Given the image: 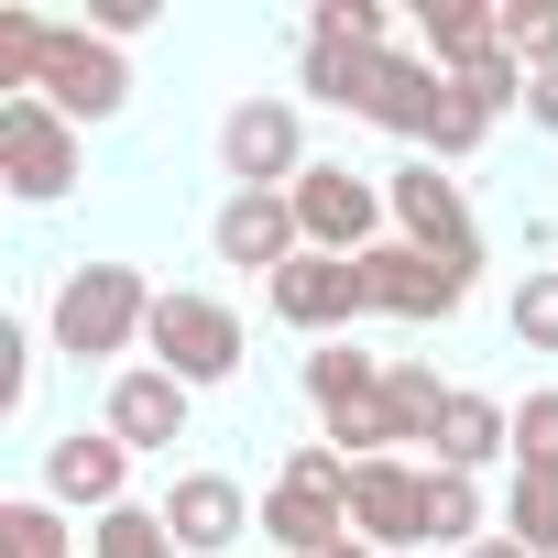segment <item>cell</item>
Masks as SVG:
<instances>
[{
    "mask_svg": "<svg viewBox=\"0 0 558 558\" xmlns=\"http://www.w3.org/2000/svg\"><path fill=\"white\" fill-rule=\"evenodd\" d=\"M154 296L165 286H143V263H66V286H56V307H45V351L56 362H121V351H143V329H154Z\"/></svg>",
    "mask_w": 558,
    "mask_h": 558,
    "instance_id": "6da1fadb",
    "label": "cell"
},
{
    "mask_svg": "<svg viewBox=\"0 0 558 558\" xmlns=\"http://www.w3.org/2000/svg\"><path fill=\"white\" fill-rule=\"evenodd\" d=\"M143 351H154L186 395H208V384H230V373H241L252 329H241V307H230V296H208V286H165V296H154Z\"/></svg>",
    "mask_w": 558,
    "mask_h": 558,
    "instance_id": "7a4b0ae2",
    "label": "cell"
},
{
    "mask_svg": "<svg viewBox=\"0 0 558 558\" xmlns=\"http://www.w3.org/2000/svg\"><path fill=\"white\" fill-rule=\"evenodd\" d=\"M77 175H88V132L66 110L0 99V186H12L23 208H56V197H77Z\"/></svg>",
    "mask_w": 558,
    "mask_h": 558,
    "instance_id": "3957f363",
    "label": "cell"
},
{
    "mask_svg": "<svg viewBox=\"0 0 558 558\" xmlns=\"http://www.w3.org/2000/svg\"><path fill=\"white\" fill-rule=\"evenodd\" d=\"M296 230H307V252H340V263H362V252H384V219H395V197H384V175H362V165H307L296 186Z\"/></svg>",
    "mask_w": 558,
    "mask_h": 558,
    "instance_id": "277c9868",
    "label": "cell"
},
{
    "mask_svg": "<svg viewBox=\"0 0 558 558\" xmlns=\"http://www.w3.org/2000/svg\"><path fill=\"white\" fill-rule=\"evenodd\" d=\"M34 99L66 110L77 132L121 121V110H132V45H110L99 23H56V56H45V88H34Z\"/></svg>",
    "mask_w": 558,
    "mask_h": 558,
    "instance_id": "5b68a950",
    "label": "cell"
},
{
    "mask_svg": "<svg viewBox=\"0 0 558 558\" xmlns=\"http://www.w3.org/2000/svg\"><path fill=\"white\" fill-rule=\"evenodd\" d=\"M384 197H395V241H416V252H427V263H449V274H482V230H471L460 175H438V165L416 154V165H395V175H384Z\"/></svg>",
    "mask_w": 558,
    "mask_h": 558,
    "instance_id": "8992f818",
    "label": "cell"
},
{
    "mask_svg": "<svg viewBox=\"0 0 558 558\" xmlns=\"http://www.w3.org/2000/svg\"><path fill=\"white\" fill-rule=\"evenodd\" d=\"M307 165H318V154H307V110H296V99H241V110L219 121V175H230V186H274V197H286Z\"/></svg>",
    "mask_w": 558,
    "mask_h": 558,
    "instance_id": "52a82bcc",
    "label": "cell"
},
{
    "mask_svg": "<svg viewBox=\"0 0 558 558\" xmlns=\"http://www.w3.org/2000/svg\"><path fill=\"white\" fill-rule=\"evenodd\" d=\"M186 416H197V395H186L165 362H121V373H110V395H99V427H110L132 460H175Z\"/></svg>",
    "mask_w": 558,
    "mask_h": 558,
    "instance_id": "ba28073f",
    "label": "cell"
},
{
    "mask_svg": "<svg viewBox=\"0 0 558 558\" xmlns=\"http://www.w3.org/2000/svg\"><path fill=\"white\" fill-rule=\"evenodd\" d=\"M208 252H219L230 274H252V286H274V274L307 252L296 197H274V186H230V197H219V219H208Z\"/></svg>",
    "mask_w": 558,
    "mask_h": 558,
    "instance_id": "9c48e42d",
    "label": "cell"
},
{
    "mask_svg": "<svg viewBox=\"0 0 558 558\" xmlns=\"http://www.w3.org/2000/svg\"><path fill=\"white\" fill-rule=\"evenodd\" d=\"M263 307L286 318L296 340H351V318H373V307H362V263H340V252H296V263L263 286Z\"/></svg>",
    "mask_w": 558,
    "mask_h": 558,
    "instance_id": "30bf717a",
    "label": "cell"
},
{
    "mask_svg": "<svg viewBox=\"0 0 558 558\" xmlns=\"http://www.w3.org/2000/svg\"><path fill=\"white\" fill-rule=\"evenodd\" d=\"M362 307H373V318L427 329V318H460V307H471V274L427 263L416 241H384V252H362Z\"/></svg>",
    "mask_w": 558,
    "mask_h": 558,
    "instance_id": "8fae6325",
    "label": "cell"
},
{
    "mask_svg": "<svg viewBox=\"0 0 558 558\" xmlns=\"http://www.w3.org/2000/svg\"><path fill=\"white\" fill-rule=\"evenodd\" d=\"M351 536L384 558L427 547V460H351Z\"/></svg>",
    "mask_w": 558,
    "mask_h": 558,
    "instance_id": "7c38bea8",
    "label": "cell"
},
{
    "mask_svg": "<svg viewBox=\"0 0 558 558\" xmlns=\"http://www.w3.org/2000/svg\"><path fill=\"white\" fill-rule=\"evenodd\" d=\"M45 504H66V514H110V504H132V449L110 438V427H66V438H45Z\"/></svg>",
    "mask_w": 558,
    "mask_h": 558,
    "instance_id": "4fadbf2b",
    "label": "cell"
},
{
    "mask_svg": "<svg viewBox=\"0 0 558 558\" xmlns=\"http://www.w3.org/2000/svg\"><path fill=\"white\" fill-rule=\"evenodd\" d=\"M165 525H175V547H186V558H230V547H241V525H252V493H241L230 471H175Z\"/></svg>",
    "mask_w": 558,
    "mask_h": 558,
    "instance_id": "5bb4252c",
    "label": "cell"
},
{
    "mask_svg": "<svg viewBox=\"0 0 558 558\" xmlns=\"http://www.w3.org/2000/svg\"><path fill=\"white\" fill-rule=\"evenodd\" d=\"M416 56L438 77H471L504 56V0H416Z\"/></svg>",
    "mask_w": 558,
    "mask_h": 558,
    "instance_id": "9a60e30c",
    "label": "cell"
},
{
    "mask_svg": "<svg viewBox=\"0 0 558 558\" xmlns=\"http://www.w3.org/2000/svg\"><path fill=\"white\" fill-rule=\"evenodd\" d=\"M438 471H493V460H514V405H493V395H471V384H449V416H438Z\"/></svg>",
    "mask_w": 558,
    "mask_h": 558,
    "instance_id": "2e32d148",
    "label": "cell"
},
{
    "mask_svg": "<svg viewBox=\"0 0 558 558\" xmlns=\"http://www.w3.org/2000/svg\"><path fill=\"white\" fill-rule=\"evenodd\" d=\"M384 416H395V449H427L438 416H449V384L427 362H384Z\"/></svg>",
    "mask_w": 558,
    "mask_h": 558,
    "instance_id": "e0dca14e",
    "label": "cell"
},
{
    "mask_svg": "<svg viewBox=\"0 0 558 558\" xmlns=\"http://www.w3.org/2000/svg\"><path fill=\"white\" fill-rule=\"evenodd\" d=\"M482 536H493V525H482V482L427 460V547H460V558H471Z\"/></svg>",
    "mask_w": 558,
    "mask_h": 558,
    "instance_id": "ac0fdd59",
    "label": "cell"
},
{
    "mask_svg": "<svg viewBox=\"0 0 558 558\" xmlns=\"http://www.w3.org/2000/svg\"><path fill=\"white\" fill-rule=\"evenodd\" d=\"M0 558H77V525H66V504H45V493H12V504H0Z\"/></svg>",
    "mask_w": 558,
    "mask_h": 558,
    "instance_id": "d6986e66",
    "label": "cell"
},
{
    "mask_svg": "<svg viewBox=\"0 0 558 558\" xmlns=\"http://www.w3.org/2000/svg\"><path fill=\"white\" fill-rule=\"evenodd\" d=\"M88 558H186V547H175L165 504H110V514L88 525Z\"/></svg>",
    "mask_w": 558,
    "mask_h": 558,
    "instance_id": "ffe728a7",
    "label": "cell"
},
{
    "mask_svg": "<svg viewBox=\"0 0 558 558\" xmlns=\"http://www.w3.org/2000/svg\"><path fill=\"white\" fill-rule=\"evenodd\" d=\"M504 329L525 351H558V263H525V286L504 296Z\"/></svg>",
    "mask_w": 558,
    "mask_h": 558,
    "instance_id": "44dd1931",
    "label": "cell"
},
{
    "mask_svg": "<svg viewBox=\"0 0 558 558\" xmlns=\"http://www.w3.org/2000/svg\"><path fill=\"white\" fill-rule=\"evenodd\" d=\"M504 536H514V547H558V471H514V493H504Z\"/></svg>",
    "mask_w": 558,
    "mask_h": 558,
    "instance_id": "7402d4cb",
    "label": "cell"
},
{
    "mask_svg": "<svg viewBox=\"0 0 558 558\" xmlns=\"http://www.w3.org/2000/svg\"><path fill=\"white\" fill-rule=\"evenodd\" d=\"M504 56H514L525 77L558 66V0H504Z\"/></svg>",
    "mask_w": 558,
    "mask_h": 558,
    "instance_id": "603a6c76",
    "label": "cell"
},
{
    "mask_svg": "<svg viewBox=\"0 0 558 558\" xmlns=\"http://www.w3.org/2000/svg\"><path fill=\"white\" fill-rule=\"evenodd\" d=\"M307 45H395V12H384V0H318Z\"/></svg>",
    "mask_w": 558,
    "mask_h": 558,
    "instance_id": "cb8c5ba5",
    "label": "cell"
},
{
    "mask_svg": "<svg viewBox=\"0 0 558 558\" xmlns=\"http://www.w3.org/2000/svg\"><path fill=\"white\" fill-rule=\"evenodd\" d=\"M514 471H558V384H536L514 405Z\"/></svg>",
    "mask_w": 558,
    "mask_h": 558,
    "instance_id": "d4e9b609",
    "label": "cell"
},
{
    "mask_svg": "<svg viewBox=\"0 0 558 558\" xmlns=\"http://www.w3.org/2000/svg\"><path fill=\"white\" fill-rule=\"evenodd\" d=\"M34 351H45V340H34L23 318H0V416L34 405Z\"/></svg>",
    "mask_w": 558,
    "mask_h": 558,
    "instance_id": "484cf974",
    "label": "cell"
},
{
    "mask_svg": "<svg viewBox=\"0 0 558 558\" xmlns=\"http://www.w3.org/2000/svg\"><path fill=\"white\" fill-rule=\"evenodd\" d=\"M525 121H536V132H558V66H547V77H525Z\"/></svg>",
    "mask_w": 558,
    "mask_h": 558,
    "instance_id": "4316f807",
    "label": "cell"
},
{
    "mask_svg": "<svg viewBox=\"0 0 558 558\" xmlns=\"http://www.w3.org/2000/svg\"><path fill=\"white\" fill-rule=\"evenodd\" d=\"M471 558H536V547H514V536H482V547H471Z\"/></svg>",
    "mask_w": 558,
    "mask_h": 558,
    "instance_id": "83f0119b",
    "label": "cell"
},
{
    "mask_svg": "<svg viewBox=\"0 0 558 558\" xmlns=\"http://www.w3.org/2000/svg\"><path fill=\"white\" fill-rule=\"evenodd\" d=\"M329 558H384V547H362V536H340V547H329Z\"/></svg>",
    "mask_w": 558,
    "mask_h": 558,
    "instance_id": "f1b7e54d",
    "label": "cell"
},
{
    "mask_svg": "<svg viewBox=\"0 0 558 558\" xmlns=\"http://www.w3.org/2000/svg\"><path fill=\"white\" fill-rule=\"evenodd\" d=\"M536 558H558V547H536Z\"/></svg>",
    "mask_w": 558,
    "mask_h": 558,
    "instance_id": "f546056e",
    "label": "cell"
}]
</instances>
